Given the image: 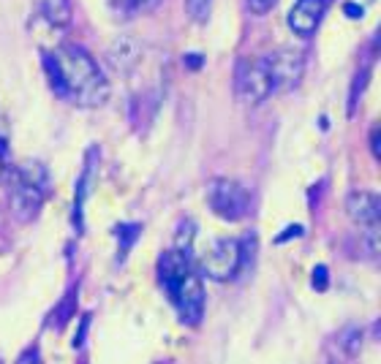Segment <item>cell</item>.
<instances>
[{
	"instance_id": "cell-6",
	"label": "cell",
	"mask_w": 381,
	"mask_h": 364,
	"mask_svg": "<svg viewBox=\"0 0 381 364\" xmlns=\"http://www.w3.org/2000/svg\"><path fill=\"white\" fill-rule=\"evenodd\" d=\"M243 269V245L237 240H218L202 256V272L213 280H231Z\"/></svg>"
},
{
	"instance_id": "cell-13",
	"label": "cell",
	"mask_w": 381,
	"mask_h": 364,
	"mask_svg": "<svg viewBox=\"0 0 381 364\" xmlns=\"http://www.w3.org/2000/svg\"><path fill=\"white\" fill-rule=\"evenodd\" d=\"M109 58H112V63H115L118 68H131V65L139 60V46L134 44V41H128V38H120V41L115 44V49L109 52Z\"/></svg>"
},
{
	"instance_id": "cell-16",
	"label": "cell",
	"mask_w": 381,
	"mask_h": 364,
	"mask_svg": "<svg viewBox=\"0 0 381 364\" xmlns=\"http://www.w3.org/2000/svg\"><path fill=\"white\" fill-rule=\"evenodd\" d=\"M74 310H76V291H71L66 299H63L61 304H58V316H52V323H55V329H63L66 323H68V318L74 316Z\"/></svg>"
},
{
	"instance_id": "cell-20",
	"label": "cell",
	"mask_w": 381,
	"mask_h": 364,
	"mask_svg": "<svg viewBox=\"0 0 381 364\" xmlns=\"http://www.w3.org/2000/svg\"><path fill=\"white\" fill-rule=\"evenodd\" d=\"M275 3H278V0H248V11L256 16H264L273 11Z\"/></svg>"
},
{
	"instance_id": "cell-24",
	"label": "cell",
	"mask_w": 381,
	"mask_h": 364,
	"mask_svg": "<svg viewBox=\"0 0 381 364\" xmlns=\"http://www.w3.org/2000/svg\"><path fill=\"white\" fill-rule=\"evenodd\" d=\"M349 16H362V9H357V3H346V9H343Z\"/></svg>"
},
{
	"instance_id": "cell-4",
	"label": "cell",
	"mask_w": 381,
	"mask_h": 364,
	"mask_svg": "<svg viewBox=\"0 0 381 364\" xmlns=\"http://www.w3.org/2000/svg\"><path fill=\"white\" fill-rule=\"evenodd\" d=\"M234 90L245 107H259L275 92L264 58H243L234 71Z\"/></svg>"
},
{
	"instance_id": "cell-14",
	"label": "cell",
	"mask_w": 381,
	"mask_h": 364,
	"mask_svg": "<svg viewBox=\"0 0 381 364\" xmlns=\"http://www.w3.org/2000/svg\"><path fill=\"white\" fill-rule=\"evenodd\" d=\"M109 3H112L115 14L134 16V14H147V11H152L161 0H109Z\"/></svg>"
},
{
	"instance_id": "cell-7",
	"label": "cell",
	"mask_w": 381,
	"mask_h": 364,
	"mask_svg": "<svg viewBox=\"0 0 381 364\" xmlns=\"http://www.w3.org/2000/svg\"><path fill=\"white\" fill-rule=\"evenodd\" d=\"M264 63H267V71H270V79H273L275 90H289L300 82L305 68V60L300 52H291V49H278L273 55H264Z\"/></svg>"
},
{
	"instance_id": "cell-22",
	"label": "cell",
	"mask_w": 381,
	"mask_h": 364,
	"mask_svg": "<svg viewBox=\"0 0 381 364\" xmlns=\"http://www.w3.org/2000/svg\"><path fill=\"white\" fill-rule=\"evenodd\" d=\"M300 234H303V228L300 226H289L283 234H281V237H278V240H275V242L281 245V242H286V240H291V237H300Z\"/></svg>"
},
{
	"instance_id": "cell-21",
	"label": "cell",
	"mask_w": 381,
	"mask_h": 364,
	"mask_svg": "<svg viewBox=\"0 0 381 364\" xmlns=\"http://www.w3.org/2000/svg\"><path fill=\"white\" fill-rule=\"evenodd\" d=\"M327 286H330V274H327V267H324V264H319V267L313 269V289L327 291Z\"/></svg>"
},
{
	"instance_id": "cell-18",
	"label": "cell",
	"mask_w": 381,
	"mask_h": 364,
	"mask_svg": "<svg viewBox=\"0 0 381 364\" xmlns=\"http://www.w3.org/2000/svg\"><path fill=\"white\" fill-rule=\"evenodd\" d=\"M9 174H11V147H9L6 131L0 128V185L9 180Z\"/></svg>"
},
{
	"instance_id": "cell-8",
	"label": "cell",
	"mask_w": 381,
	"mask_h": 364,
	"mask_svg": "<svg viewBox=\"0 0 381 364\" xmlns=\"http://www.w3.org/2000/svg\"><path fill=\"white\" fill-rule=\"evenodd\" d=\"M327 9V0H297L289 11V28L300 38H310L321 22V14Z\"/></svg>"
},
{
	"instance_id": "cell-23",
	"label": "cell",
	"mask_w": 381,
	"mask_h": 364,
	"mask_svg": "<svg viewBox=\"0 0 381 364\" xmlns=\"http://www.w3.org/2000/svg\"><path fill=\"white\" fill-rule=\"evenodd\" d=\"M379 128H373V134H370V144H373V155L376 158H381V147H379Z\"/></svg>"
},
{
	"instance_id": "cell-9",
	"label": "cell",
	"mask_w": 381,
	"mask_h": 364,
	"mask_svg": "<svg viewBox=\"0 0 381 364\" xmlns=\"http://www.w3.org/2000/svg\"><path fill=\"white\" fill-rule=\"evenodd\" d=\"M346 213L360 228H373L381 220V201L370 191H354L346 196Z\"/></svg>"
},
{
	"instance_id": "cell-2",
	"label": "cell",
	"mask_w": 381,
	"mask_h": 364,
	"mask_svg": "<svg viewBox=\"0 0 381 364\" xmlns=\"http://www.w3.org/2000/svg\"><path fill=\"white\" fill-rule=\"evenodd\" d=\"M158 280L180 321L188 326H197L204 316V286H202V272L191 258V250L183 247L167 250L158 261Z\"/></svg>"
},
{
	"instance_id": "cell-17",
	"label": "cell",
	"mask_w": 381,
	"mask_h": 364,
	"mask_svg": "<svg viewBox=\"0 0 381 364\" xmlns=\"http://www.w3.org/2000/svg\"><path fill=\"white\" fill-rule=\"evenodd\" d=\"M115 234H118V240L122 245V256L131 250V245L137 242V237L142 234V226L139 223H120V226L115 228Z\"/></svg>"
},
{
	"instance_id": "cell-1",
	"label": "cell",
	"mask_w": 381,
	"mask_h": 364,
	"mask_svg": "<svg viewBox=\"0 0 381 364\" xmlns=\"http://www.w3.org/2000/svg\"><path fill=\"white\" fill-rule=\"evenodd\" d=\"M44 71L55 95L74 107L98 109L109 101V79L82 46H55L44 55Z\"/></svg>"
},
{
	"instance_id": "cell-12",
	"label": "cell",
	"mask_w": 381,
	"mask_h": 364,
	"mask_svg": "<svg viewBox=\"0 0 381 364\" xmlns=\"http://www.w3.org/2000/svg\"><path fill=\"white\" fill-rule=\"evenodd\" d=\"M335 343L340 359H354L362 348V329L360 326H346L343 332H338Z\"/></svg>"
},
{
	"instance_id": "cell-11",
	"label": "cell",
	"mask_w": 381,
	"mask_h": 364,
	"mask_svg": "<svg viewBox=\"0 0 381 364\" xmlns=\"http://www.w3.org/2000/svg\"><path fill=\"white\" fill-rule=\"evenodd\" d=\"M95 150L88 152V161H85V168H82V177L76 180V196H74V226L76 231H82V220H85V198H88V191L93 185V174H95Z\"/></svg>"
},
{
	"instance_id": "cell-3",
	"label": "cell",
	"mask_w": 381,
	"mask_h": 364,
	"mask_svg": "<svg viewBox=\"0 0 381 364\" xmlns=\"http://www.w3.org/2000/svg\"><path fill=\"white\" fill-rule=\"evenodd\" d=\"M49 196V171L38 161H28L9 174V210L19 223H31Z\"/></svg>"
},
{
	"instance_id": "cell-19",
	"label": "cell",
	"mask_w": 381,
	"mask_h": 364,
	"mask_svg": "<svg viewBox=\"0 0 381 364\" xmlns=\"http://www.w3.org/2000/svg\"><path fill=\"white\" fill-rule=\"evenodd\" d=\"M210 9H213V0H185V11L197 22H204L210 16Z\"/></svg>"
},
{
	"instance_id": "cell-5",
	"label": "cell",
	"mask_w": 381,
	"mask_h": 364,
	"mask_svg": "<svg viewBox=\"0 0 381 364\" xmlns=\"http://www.w3.org/2000/svg\"><path fill=\"white\" fill-rule=\"evenodd\" d=\"M210 207L224 220H240L251 210V191L237 180H215L207 191Z\"/></svg>"
},
{
	"instance_id": "cell-15",
	"label": "cell",
	"mask_w": 381,
	"mask_h": 364,
	"mask_svg": "<svg viewBox=\"0 0 381 364\" xmlns=\"http://www.w3.org/2000/svg\"><path fill=\"white\" fill-rule=\"evenodd\" d=\"M367 79H370V63H365L362 68H360V74L354 76V85H351V95H349V112L354 114V109H357V101L362 98V90H365Z\"/></svg>"
},
{
	"instance_id": "cell-10",
	"label": "cell",
	"mask_w": 381,
	"mask_h": 364,
	"mask_svg": "<svg viewBox=\"0 0 381 364\" xmlns=\"http://www.w3.org/2000/svg\"><path fill=\"white\" fill-rule=\"evenodd\" d=\"M71 0H41L38 6V22H44L52 33H63L68 31L71 25Z\"/></svg>"
}]
</instances>
